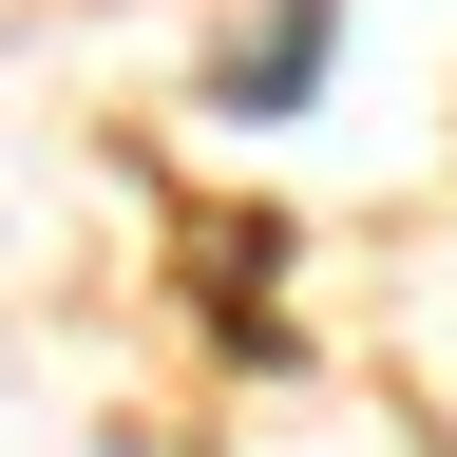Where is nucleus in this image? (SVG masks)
<instances>
[{
    "label": "nucleus",
    "instance_id": "1",
    "mask_svg": "<svg viewBox=\"0 0 457 457\" xmlns=\"http://www.w3.org/2000/svg\"><path fill=\"white\" fill-rule=\"evenodd\" d=\"M324 20H343V0H267V20L210 57V96H228V114H305V77H324Z\"/></svg>",
    "mask_w": 457,
    "mask_h": 457
}]
</instances>
